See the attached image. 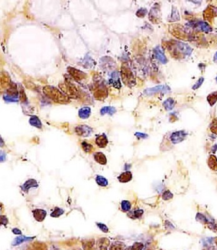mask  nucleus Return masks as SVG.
<instances>
[{
	"instance_id": "obj_26",
	"label": "nucleus",
	"mask_w": 217,
	"mask_h": 250,
	"mask_svg": "<svg viewBox=\"0 0 217 250\" xmlns=\"http://www.w3.org/2000/svg\"><path fill=\"white\" fill-rule=\"evenodd\" d=\"M215 9H211V8H208L204 12V17L205 19H208L209 21L212 19V18L215 16V15H216V13H215Z\"/></svg>"
},
{
	"instance_id": "obj_17",
	"label": "nucleus",
	"mask_w": 217,
	"mask_h": 250,
	"mask_svg": "<svg viewBox=\"0 0 217 250\" xmlns=\"http://www.w3.org/2000/svg\"><path fill=\"white\" fill-rule=\"evenodd\" d=\"M163 105L164 106L165 109L167 111H170L172 110L175 106V101L173 98H169L167 99L163 103Z\"/></svg>"
},
{
	"instance_id": "obj_3",
	"label": "nucleus",
	"mask_w": 217,
	"mask_h": 250,
	"mask_svg": "<svg viewBox=\"0 0 217 250\" xmlns=\"http://www.w3.org/2000/svg\"><path fill=\"white\" fill-rule=\"evenodd\" d=\"M75 131L78 136L87 137L92 133L93 129L87 125H79L76 128Z\"/></svg>"
},
{
	"instance_id": "obj_22",
	"label": "nucleus",
	"mask_w": 217,
	"mask_h": 250,
	"mask_svg": "<svg viewBox=\"0 0 217 250\" xmlns=\"http://www.w3.org/2000/svg\"><path fill=\"white\" fill-rule=\"evenodd\" d=\"M197 26H198L200 28V30L205 32H210L212 30L209 24L204 21H200L197 24Z\"/></svg>"
},
{
	"instance_id": "obj_33",
	"label": "nucleus",
	"mask_w": 217,
	"mask_h": 250,
	"mask_svg": "<svg viewBox=\"0 0 217 250\" xmlns=\"http://www.w3.org/2000/svg\"><path fill=\"white\" fill-rule=\"evenodd\" d=\"M203 81H204V78L203 77L200 78L198 79V80L197 81V83H195V84L193 85V86L192 87V89L194 90H195L199 88L201 86V85H202V83H203Z\"/></svg>"
},
{
	"instance_id": "obj_7",
	"label": "nucleus",
	"mask_w": 217,
	"mask_h": 250,
	"mask_svg": "<svg viewBox=\"0 0 217 250\" xmlns=\"http://www.w3.org/2000/svg\"><path fill=\"white\" fill-rule=\"evenodd\" d=\"M38 186H39V185L38 184V182L36 180H34V179H29L27 180L23 185L21 186V188L22 192H24L25 193H28L29 189L32 188H38Z\"/></svg>"
},
{
	"instance_id": "obj_16",
	"label": "nucleus",
	"mask_w": 217,
	"mask_h": 250,
	"mask_svg": "<svg viewBox=\"0 0 217 250\" xmlns=\"http://www.w3.org/2000/svg\"><path fill=\"white\" fill-rule=\"evenodd\" d=\"M149 17L151 19V21H152L153 23H156V21L158 20L160 18V16H159V9L156 6H154L151 12H150V14H149Z\"/></svg>"
},
{
	"instance_id": "obj_29",
	"label": "nucleus",
	"mask_w": 217,
	"mask_h": 250,
	"mask_svg": "<svg viewBox=\"0 0 217 250\" xmlns=\"http://www.w3.org/2000/svg\"><path fill=\"white\" fill-rule=\"evenodd\" d=\"M131 205L129 201H122L121 203V208L122 211L126 212L129 211L131 210Z\"/></svg>"
},
{
	"instance_id": "obj_34",
	"label": "nucleus",
	"mask_w": 217,
	"mask_h": 250,
	"mask_svg": "<svg viewBox=\"0 0 217 250\" xmlns=\"http://www.w3.org/2000/svg\"><path fill=\"white\" fill-rule=\"evenodd\" d=\"M147 11L146 9L142 8V9H139V10L137 11V12L136 15H137V16L142 18V17H144V16H145V15L147 14Z\"/></svg>"
},
{
	"instance_id": "obj_35",
	"label": "nucleus",
	"mask_w": 217,
	"mask_h": 250,
	"mask_svg": "<svg viewBox=\"0 0 217 250\" xmlns=\"http://www.w3.org/2000/svg\"><path fill=\"white\" fill-rule=\"evenodd\" d=\"M97 227H99V228L103 232L105 233H107L109 231V229L108 228L106 227V225H105L104 224H102V223H96Z\"/></svg>"
},
{
	"instance_id": "obj_4",
	"label": "nucleus",
	"mask_w": 217,
	"mask_h": 250,
	"mask_svg": "<svg viewBox=\"0 0 217 250\" xmlns=\"http://www.w3.org/2000/svg\"><path fill=\"white\" fill-rule=\"evenodd\" d=\"M168 90H170V88L167 85H158L153 88H148L145 90V91H144V94L145 95H148V96H151V95H154L159 92L167 91Z\"/></svg>"
},
{
	"instance_id": "obj_28",
	"label": "nucleus",
	"mask_w": 217,
	"mask_h": 250,
	"mask_svg": "<svg viewBox=\"0 0 217 250\" xmlns=\"http://www.w3.org/2000/svg\"><path fill=\"white\" fill-rule=\"evenodd\" d=\"M170 19L174 21H177L180 20V14L179 12L176 7H173L172 14H171V18Z\"/></svg>"
},
{
	"instance_id": "obj_10",
	"label": "nucleus",
	"mask_w": 217,
	"mask_h": 250,
	"mask_svg": "<svg viewBox=\"0 0 217 250\" xmlns=\"http://www.w3.org/2000/svg\"><path fill=\"white\" fill-rule=\"evenodd\" d=\"M96 143L100 148H105L108 144V139L105 134H102L97 136L96 138Z\"/></svg>"
},
{
	"instance_id": "obj_18",
	"label": "nucleus",
	"mask_w": 217,
	"mask_h": 250,
	"mask_svg": "<svg viewBox=\"0 0 217 250\" xmlns=\"http://www.w3.org/2000/svg\"><path fill=\"white\" fill-rule=\"evenodd\" d=\"M90 114V108L89 107H84L79 111V116L82 119L88 118Z\"/></svg>"
},
{
	"instance_id": "obj_43",
	"label": "nucleus",
	"mask_w": 217,
	"mask_h": 250,
	"mask_svg": "<svg viewBox=\"0 0 217 250\" xmlns=\"http://www.w3.org/2000/svg\"><path fill=\"white\" fill-rule=\"evenodd\" d=\"M216 82H217V76H216Z\"/></svg>"
},
{
	"instance_id": "obj_31",
	"label": "nucleus",
	"mask_w": 217,
	"mask_h": 250,
	"mask_svg": "<svg viewBox=\"0 0 217 250\" xmlns=\"http://www.w3.org/2000/svg\"><path fill=\"white\" fill-rule=\"evenodd\" d=\"M82 146H83V150L87 153L90 152L93 149V146L91 145H90L89 143H87L86 141H84L82 143Z\"/></svg>"
},
{
	"instance_id": "obj_9",
	"label": "nucleus",
	"mask_w": 217,
	"mask_h": 250,
	"mask_svg": "<svg viewBox=\"0 0 217 250\" xmlns=\"http://www.w3.org/2000/svg\"><path fill=\"white\" fill-rule=\"evenodd\" d=\"M33 217L38 222H42L46 217V211L42 209H35L32 211Z\"/></svg>"
},
{
	"instance_id": "obj_19",
	"label": "nucleus",
	"mask_w": 217,
	"mask_h": 250,
	"mask_svg": "<svg viewBox=\"0 0 217 250\" xmlns=\"http://www.w3.org/2000/svg\"><path fill=\"white\" fill-rule=\"evenodd\" d=\"M96 182L99 186L102 187H105L108 185V181L107 180L106 178L102 176H96Z\"/></svg>"
},
{
	"instance_id": "obj_40",
	"label": "nucleus",
	"mask_w": 217,
	"mask_h": 250,
	"mask_svg": "<svg viewBox=\"0 0 217 250\" xmlns=\"http://www.w3.org/2000/svg\"><path fill=\"white\" fill-rule=\"evenodd\" d=\"M143 213V211L142 210H137V211H135L134 212V215L135 217H139L140 216H141Z\"/></svg>"
},
{
	"instance_id": "obj_38",
	"label": "nucleus",
	"mask_w": 217,
	"mask_h": 250,
	"mask_svg": "<svg viewBox=\"0 0 217 250\" xmlns=\"http://www.w3.org/2000/svg\"><path fill=\"white\" fill-rule=\"evenodd\" d=\"M168 196H173V195H172V194L170 192H168V191H167V192H165L164 194V195H163V198H164V199H165V200H167V199H170L169 197H168Z\"/></svg>"
},
{
	"instance_id": "obj_42",
	"label": "nucleus",
	"mask_w": 217,
	"mask_h": 250,
	"mask_svg": "<svg viewBox=\"0 0 217 250\" xmlns=\"http://www.w3.org/2000/svg\"><path fill=\"white\" fill-rule=\"evenodd\" d=\"M213 59H214L215 62H217V52H216V53H215V56H214Z\"/></svg>"
},
{
	"instance_id": "obj_36",
	"label": "nucleus",
	"mask_w": 217,
	"mask_h": 250,
	"mask_svg": "<svg viewBox=\"0 0 217 250\" xmlns=\"http://www.w3.org/2000/svg\"><path fill=\"white\" fill-rule=\"evenodd\" d=\"M211 129L213 132L217 133V119H215L211 126Z\"/></svg>"
},
{
	"instance_id": "obj_37",
	"label": "nucleus",
	"mask_w": 217,
	"mask_h": 250,
	"mask_svg": "<svg viewBox=\"0 0 217 250\" xmlns=\"http://www.w3.org/2000/svg\"><path fill=\"white\" fill-rule=\"evenodd\" d=\"M8 223V220L5 216H2L1 217V223L2 224H3L4 226H6L7 223Z\"/></svg>"
},
{
	"instance_id": "obj_6",
	"label": "nucleus",
	"mask_w": 217,
	"mask_h": 250,
	"mask_svg": "<svg viewBox=\"0 0 217 250\" xmlns=\"http://www.w3.org/2000/svg\"><path fill=\"white\" fill-rule=\"evenodd\" d=\"M176 49L178 52L185 55H190L192 52V49L188 44L182 42H176Z\"/></svg>"
},
{
	"instance_id": "obj_21",
	"label": "nucleus",
	"mask_w": 217,
	"mask_h": 250,
	"mask_svg": "<svg viewBox=\"0 0 217 250\" xmlns=\"http://www.w3.org/2000/svg\"><path fill=\"white\" fill-rule=\"evenodd\" d=\"M7 92L11 96H17L18 94V91L16 85L15 83H11L10 86L8 87Z\"/></svg>"
},
{
	"instance_id": "obj_14",
	"label": "nucleus",
	"mask_w": 217,
	"mask_h": 250,
	"mask_svg": "<svg viewBox=\"0 0 217 250\" xmlns=\"http://www.w3.org/2000/svg\"><path fill=\"white\" fill-rule=\"evenodd\" d=\"M94 160L97 163L102 165H105L107 163V158L106 156L104 154L101 152H97L94 154Z\"/></svg>"
},
{
	"instance_id": "obj_24",
	"label": "nucleus",
	"mask_w": 217,
	"mask_h": 250,
	"mask_svg": "<svg viewBox=\"0 0 217 250\" xmlns=\"http://www.w3.org/2000/svg\"><path fill=\"white\" fill-rule=\"evenodd\" d=\"M1 85L2 86L3 88L9 87L11 85L10 79L8 75H2L1 76Z\"/></svg>"
},
{
	"instance_id": "obj_23",
	"label": "nucleus",
	"mask_w": 217,
	"mask_h": 250,
	"mask_svg": "<svg viewBox=\"0 0 217 250\" xmlns=\"http://www.w3.org/2000/svg\"><path fill=\"white\" fill-rule=\"evenodd\" d=\"M29 123L33 126H35L38 128H41L42 127V124L41 122L40 121L39 119L36 116H34L32 117H31L29 119Z\"/></svg>"
},
{
	"instance_id": "obj_2",
	"label": "nucleus",
	"mask_w": 217,
	"mask_h": 250,
	"mask_svg": "<svg viewBox=\"0 0 217 250\" xmlns=\"http://www.w3.org/2000/svg\"><path fill=\"white\" fill-rule=\"evenodd\" d=\"M122 77L124 83L127 85L129 86L134 83L135 79L132 72L127 66L125 65L122 67Z\"/></svg>"
},
{
	"instance_id": "obj_20",
	"label": "nucleus",
	"mask_w": 217,
	"mask_h": 250,
	"mask_svg": "<svg viewBox=\"0 0 217 250\" xmlns=\"http://www.w3.org/2000/svg\"><path fill=\"white\" fill-rule=\"evenodd\" d=\"M116 112V108L112 106H105L102 108L100 110V114L102 115H104L105 114H109L110 115H112L114 113Z\"/></svg>"
},
{
	"instance_id": "obj_39",
	"label": "nucleus",
	"mask_w": 217,
	"mask_h": 250,
	"mask_svg": "<svg viewBox=\"0 0 217 250\" xmlns=\"http://www.w3.org/2000/svg\"><path fill=\"white\" fill-rule=\"evenodd\" d=\"M135 136H137L138 138H147V136H148V135H146V134H144V133H136L135 134Z\"/></svg>"
},
{
	"instance_id": "obj_41",
	"label": "nucleus",
	"mask_w": 217,
	"mask_h": 250,
	"mask_svg": "<svg viewBox=\"0 0 217 250\" xmlns=\"http://www.w3.org/2000/svg\"><path fill=\"white\" fill-rule=\"evenodd\" d=\"M12 231H13V233H15V234H21V231L19 230H18V228H15V229H13V230H12Z\"/></svg>"
},
{
	"instance_id": "obj_15",
	"label": "nucleus",
	"mask_w": 217,
	"mask_h": 250,
	"mask_svg": "<svg viewBox=\"0 0 217 250\" xmlns=\"http://www.w3.org/2000/svg\"><path fill=\"white\" fill-rule=\"evenodd\" d=\"M132 178V174L130 171H125L122 173L119 177L118 180L121 183H127L130 181Z\"/></svg>"
},
{
	"instance_id": "obj_1",
	"label": "nucleus",
	"mask_w": 217,
	"mask_h": 250,
	"mask_svg": "<svg viewBox=\"0 0 217 250\" xmlns=\"http://www.w3.org/2000/svg\"><path fill=\"white\" fill-rule=\"evenodd\" d=\"M44 93L56 103L64 104L69 102L70 98L67 95L61 93L57 88L52 86H46L43 88Z\"/></svg>"
},
{
	"instance_id": "obj_8",
	"label": "nucleus",
	"mask_w": 217,
	"mask_h": 250,
	"mask_svg": "<svg viewBox=\"0 0 217 250\" xmlns=\"http://www.w3.org/2000/svg\"><path fill=\"white\" fill-rule=\"evenodd\" d=\"M187 136V133L184 132V131H180V132H177L174 133L170 137L171 141H172L174 143H178L179 142L182 141L185 139Z\"/></svg>"
},
{
	"instance_id": "obj_5",
	"label": "nucleus",
	"mask_w": 217,
	"mask_h": 250,
	"mask_svg": "<svg viewBox=\"0 0 217 250\" xmlns=\"http://www.w3.org/2000/svg\"><path fill=\"white\" fill-rule=\"evenodd\" d=\"M67 69L71 76L76 81H81L86 78V75L79 69L71 67H69Z\"/></svg>"
},
{
	"instance_id": "obj_27",
	"label": "nucleus",
	"mask_w": 217,
	"mask_h": 250,
	"mask_svg": "<svg viewBox=\"0 0 217 250\" xmlns=\"http://www.w3.org/2000/svg\"><path fill=\"white\" fill-rule=\"evenodd\" d=\"M64 210L58 207H55L54 211L51 213L50 216L53 218H58L63 215Z\"/></svg>"
},
{
	"instance_id": "obj_11",
	"label": "nucleus",
	"mask_w": 217,
	"mask_h": 250,
	"mask_svg": "<svg viewBox=\"0 0 217 250\" xmlns=\"http://www.w3.org/2000/svg\"><path fill=\"white\" fill-rule=\"evenodd\" d=\"M155 54L157 59L162 64H166L168 62V60H167L166 56H165L164 53H163V51L161 49V48H160L159 46H157L155 49Z\"/></svg>"
},
{
	"instance_id": "obj_25",
	"label": "nucleus",
	"mask_w": 217,
	"mask_h": 250,
	"mask_svg": "<svg viewBox=\"0 0 217 250\" xmlns=\"http://www.w3.org/2000/svg\"><path fill=\"white\" fill-rule=\"evenodd\" d=\"M207 101L210 106H213L217 102V91L210 94L207 97Z\"/></svg>"
},
{
	"instance_id": "obj_13",
	"label": "nucleus",
	"mask_w": 217,
	"mask_h": 250,
	"mask_svg": "<svg viewBox=\"0 0 217 250\" xmlns=\"http://www.w3.org/2000/svg\"><path fill=\"white\" fill-rule=\"evenodd\" d=\"M65 86L67 90V94H69L71 96H77V94L78 93V90L71 83H66Z\"/></svg>"
},
{
	"instance_id": "obj_30",
	"label": "nucleus",
	"mask_w": 217,
	"mask_h": 250,
	"mask_svg": "<svg viewBox=\"0 0 217 250\" xmlns=\"http://www.w3.org/2000/svg\"><path fill=\"white\" fill-rule=\"evenodd\" d=\"M32 238H28V237H26V236H19L14 241V243H13L14 245H19L22 242H24L25 241L29 240H31Z\"/></svg>"
},
{
	"instance_id": "obj_12",
	"label": "nucleus",
	"mask_w": 217,
	"mask_h": 250,
	"mask_svg": "<svg viewBox=\"0 0 217 250\" xmlns=\"http://www.w3.org/2000/svg\"><path fill=\"white\" fill-rule=\"evenodd\" d=\"M107 90L105 88H102L101 87H99L98 89L96 90L94 93V97L97 100L104 99L107 96Z\"/></svg>"
},
{
	"instance_id": "obj_32",
	"label": "nucleus",
	"mask_w": 217,
	"mask_h": 250,
	"mask_svg": "<svg viewBox=\"0 0 217 250\" xmlns=\"http://www.w3.org/2000/svg\"><path fill=\"white\" fill-rule=\"evenodd\" d=\"M19 100H21V101L22 102H25L26 101V94L25 93L24 90L22 89V88H21L19 89Z\"/></svg>"
}]
</instances>
